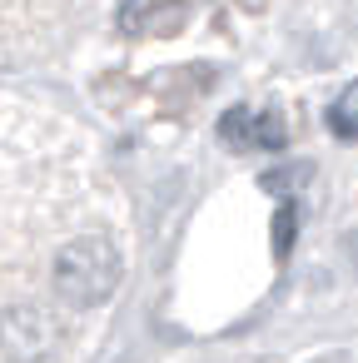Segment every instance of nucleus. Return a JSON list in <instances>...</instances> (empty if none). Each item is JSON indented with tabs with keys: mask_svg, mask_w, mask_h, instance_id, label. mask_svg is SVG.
Instances as JSON below:
<instances>
[{
	"mask_svg": "<svg viewBox=\"0 0 358 363\" xmlns=\"http://www.w3.org/2000/svg\"><path fill=\"white\" fill-rule=\"evenodd\" d=\"M120 249L105 239V234H80L70 239L60 254H55V269H50V284L55 294L70 303V308H95L115 294L120 284Z\"/></svg>",
	"mask_w": 358,
	"mask_h": 363,
	"instance_id": "obj_1",
	"label": "nucleus"
},
{
	"mask_svg": "<svg viewBox=\"0 0 358 363\" xmlns=\"http://www.w3.org/2000/svg\"><path fill=\"white\" fill-rule=\"evenodd\" d=\"M328 125H333L338 140H358V80L328 105Z\"/></svg>",
	"mask_w": 358,
	"mask_h": 363,
	"instance_id": "obj_4",
	"label": "nucleus"
},
{
	"mask_svg": "<svg viewBox=\"0 0 358 363\" xmlns=\"http://www.w3.org/2000/svg\"><path fill=\"white\" fill-rule=\"evenodd\" d=\"M55 343H60V328H55V318L45 308L16 303V308L0 313V348H6V358L40 363L45 353H55Z\"/></svg>",
	"mask_w": 358,
	"mask_h": 363,
	"instance_id": "obj_2",
	"label": "nucleus"
},
{
	"mask_svg": "<svg viewBox=\"0 0 358 363\" xmlns=\"http://www.w3.org/2000/svg\"><path fill=\"white\" fill-rule=\"evenodd\" d=\"M224 140H244V145H264V150H284V140H289V130L274 120V115H249V110H234L229 120H224Z\"/></svg>",
	"mask_w": 358,
	"mask_h": 363,
	"instance_id": "obj_3",
	"label": "nucleus"
}]
</instances>
